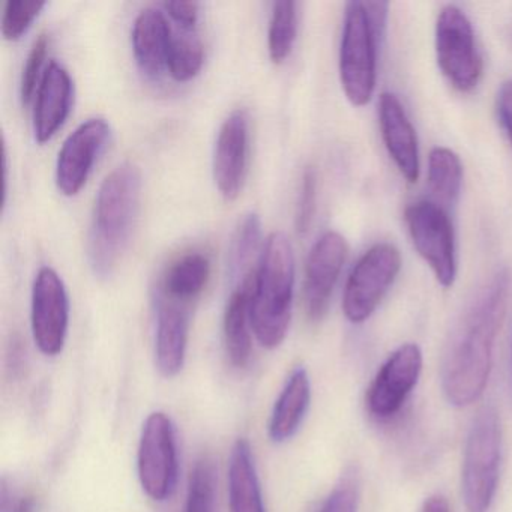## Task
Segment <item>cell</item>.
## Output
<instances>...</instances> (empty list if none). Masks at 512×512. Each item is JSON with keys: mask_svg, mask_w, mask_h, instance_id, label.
<instances>
[{"mask_svg": "<svg viewBox=\"0 0 512 512\" xmlns=\"http://www.w3.org/2000/svg\"><path fill=\"white\" fill-rule=\"evenodd\" d=\"M32 335L41 353L58 356L64 350L70 325L67 287L55 269L44 266L32 286Z\"/></svg>", "mask_w": 512, "mask_h": 512, "instance_id": "cell-10", "label": "cell"}, {"mask_svg": "<svg viewBox=\"0 0 512 512\" xmlns=\"http://www.w3.org/2000/svg\"><path fill=\"white\" fill-rule=\"evenodd\" d=\"M422 371V352L418 344L398 347L377 371L367 394V407L371 416L389 419L400 412Z\"/></svg>", "mask_w": 512, "mask_h": 512, "instance_id": "cell-11", "label": "cell"}, {"mask_svg": "<svg viewBox=\"0 0 512 512\" xmlns=\"http://www.w3.org/2000/svg\"><path fill=\"white\" fill-rule=\"evenodd\" d=\"M230 512H266L262 488L247 440L233 446L229 461Z\"/></svg>", "mask_w": 512, "mask_h": 512, "instance_id": "cell-22", "label": "cell"}, {"mask_svg": "<svg viewBox=\"0 0 512 512\" xmlns=\"http://www.w3.org/2000/svg\"><path fill=\"white\" fill-rule=\"evenodd\" d=\"M38 500L35 494L7 476L0 487V512H37Z\"/></svg>", "mask_w": 512, "mask_h": 512, "instance_id": "cell-31", "label": "cell"}, {"mask_svg": "<svg viewBox=\"0 0 512 512\" xmlns=\"http://www.w3.org/2000/svg\"><path fill=\"white\" fill-rule=\"evenodd\" d=\"M365 2H349L344 10L340 46V79L347 100L364 107L373 98L377 79V46Z\"/></svg>", "mask_w": 512, "mask_h": 512, "instance_id": "cell-5", "label": "cell"}, {"mask_svg": "<svg viewBox=\"0 0 512 512\" xmlns=\"http://www.w3.org/2000/svg\"><path fill=\"white\" fill-rule=\"evenodd\" d=\"M211 278V260L202 251H190L170 263L158 284V295L190 305Z\"/></svg>", "mask_w": 512, "mask_h": 512, "instance_id": "cell-21", "label": "cell"}, {"mask_svg": "<svg viewBox=\"0 0 512 512\" xmlns=\"http://www.w3.org/2000/svg\"><path fill=\"white\" fill-rule=\"evenodd\" d=\"M317 202V172L314 167H305L296 205L295 224L299 235H305L313 224Z\"/></svg>", "mask_w": 512, "mask_h": 512, "instance_id": "cell-29", "label": "cell"}, {"mask_svg": "<svg viewBox=\"0 0 512 512\" xmlns=\"http://www.w3.org/2000/svg\"><path fill=\"white\" fill-rule=\"evenodd\" d=\"M401 271L397 247L388 242L373 245L356 262L344 287L343 311L349 322L364 323L373 316Z\"/></svg>", "mask_w": 512, "mask_h": 512, "instance_id": "cell-7", "label": "cell"}, {"mask_svg": "<svg viewBox=\"0 0 512 512\" xmlns=\"http://www.w3.org/2000/svg\"><path fill=\"white\" fill-rule=\"evenodd\" d=\"M508 292V274L497 272L473 299L452 335L442 368L443 392L452 406H470L487 386Z\"/></svg>", "mask_w": 512, "mask_h": 512, "instance_id": "cell-1", "label": "cell"}, {"mask_svg": "<svg viewBox=\"0 0 512 512\" xmlns=\"http://www.w3.org/2000/svg\"><path fill=\"white\" fill-rule=\"evenodd\" d=\"M73 97L70 73L58 62H50L35 101L34 133L38 143H47L58 133L70 115Z\"/></svg>", "mask_w": 512, "mask_h": 512, "instance_id": "cell-17", "label": "cell"}, {"mask_svg": "<svg viewBox=\"0 0 512 512\" xmlns=\"http://www.w3.org/2000/svg\"><path fill=\"white\" fill-rule=\"evenodd\" d=\"M379 124L389 157L403 178L416 184L421 173L418 137L403 104L391 92L380 95Z\"/></svg>", "mask_w": 512, "mask_h": 512, "instance_id": "cell-15", "label": "cell"}, {"mask_svg": "<svg viewBox=\"0 0 512 512\" xmlns=\"http://www.w3.org/2000/svg\"><path fill=\"white\" fill-rule=\"evenodd\" d=\"M422 512H451V508H449L448 500L445 497L436 494V496L428 497L425 500Z\"/></svg>", "mask_w": 512, "mask_h": 512, "instance_id": "cell-36", "label": "cell"}, {"mask_svg": "<svg viewBox=\"0 0 512 512\" xmlns=\"http://www.w3.org/2000/svg\"><path fill=\"white\" fill-rule=\"evenodd\" d=\"M413 247L425 260L437 283L452 287L457 278L454 227L448 211L433 200H419L404 211Z\"/></svg>", "mask_w": 512, "mask_h": 512, "instance_id": "cell-8", "label": "cell"}, {"mask_svg": "<svg viewBox=\"0 0 512 512\" xmlns=\"http://www.w3.org/2000/svg\"><path fill=\"white\" fill-rule=\"evenodd\" d=\"M190 305L157 295L155 359L164 377L181 373L187 356Z\"/></svg>", "mask_w": 512, "mask_h": 512, "instance_id": "cell-16", "label": "cell"}, {"mask_svg": "<svg viewBox=\"0 0 512 512\" xmlns=\"http://www.w3.org/2000/svg\"><path fill=\"white\" fill-rule=\"evenodd\" d=\"M110 134L106 119L92 118L67 137L56 161V184L64 196H76L85 187Z\"/></svg>", "mask_w": 512, "mask_h": 512, "instance_id": "cell-12", "label": "cell"}, {"mask_svg": "<svg viewBox=\"0 0 512 512\" xmlns=\"http://www.w3.org/2000/svg\"><path fill=\"white\" fill-rule=\"evenodd\" d=\"M260 239L262 221L259 215L248 212L239 220L229 251V274L236 286L256 274L259 266H254V262L259 253Z\"/></svg>", "mask_w": 512, "mask_h": 512, "instance_id": "cell-24", "label": "cell"}, {"mask_svg": "<svg viewBox=\"0 0 512 512\" xmlns=\"http://www.w3.org/2000/svg\"><path fill=\"white\" fill-rule=\"evenodd\" d=\"M172 28L163 11L146 8L134 20L133 52L140 71L149 79H160L167 70Z\"/></svg>", "mask_w": 512, "mask_h": 512, "instance_id": "cell-18", "label": "cell"}, {"mask_svg": "<svg viewBox=\"0 0 512 512\" xmlns=\"http://www.w3.org/2000/svg\"><path fill=\"white\" fill-rule=\"evenodd\" d=\"M358 482L353 473H347L332 490L320 512H358Z\"/></svg>", "mask_w": 512, "mask_h": 512, "instance_id": "cell-32", "label": "cell"}, {"mask_svg": "<svg viewBox=\"0 0 512 512\" xmlns=\"http://www.w3.org/2000/svg\"><path fill=\"white\" fill-rule=\"evenodd\" d=\"M185 512H217V469L209 455H202L191 470Z\"/></svg>", "mask_w": 512, "mask_h": 512, "instance_id": "cell-27", "label": "cell"}, {"mask_svg": "<svg viewBox=\"0 0 512 512\" xmlns=\"http://www.w3.org/2000/svg\"><path fill=\"white\" fill-rule=\"evenodd\" d=\"M437 64L458 92H472L481 82L484 62L469 17L455 5L440 10L436 23Z\"/></svg>", "mask_w": 512, "mask_h": 512, "instance_id": "cell-6", "label": "cell"}, {"mask_svg": "<svg viewBox=\"0 0 512 512\" xmlns=\"http://www.w3.org/2000/svg\"><path fill=\"white\" fill-rule=\"evenodd\" d=\"M44 7L46 2L40 0H8L2 17V35L5 40L16 41L22 38Z\"/></svg>", "mask_w": 512, "mask_h": 512, "instance_id": "cell-28", "label": "cell"}, {"mask_svg": "<svg viewBox=\"0 0 512 512\" xmlns=\"http://www.w3.org/2000/svg\"><path fill=\"white\" fill-rule=\"evenodd\" d=\"M257 272V271H256ZM256 274L235 287L224 311V344L233 367L245 368L251 358V296Z\"/></svg>", "mask_w": 512, "mask_h": 512, "instance_id": "cell-19", "label": "cell"}, {"mask_svg": "<svg viewBox=\"0 0 512 512\" xmlns=\"http://www.w3.org/2000/svg\"><path fill=\"white\" fill-rule=\"evenodd\" d=\"M311 400V383L307 370L299 367L290 374L272 410L269 437L275 443L292 439L301 427Z\"/></svg>", "mask_w": 512, "mask_h": 512, "instance_id": "cell-20", "label": "cell"}, {"mask_svg": "<svg viewBox=\"0 0 512 512\" xmlns=\"http://www.w3.org/2000/svg\"><path fill=\"white\" fill-rule=\"evenodd\" d=\"M166 13L172 17L173 22L178 23L181 29H194L199 20L200 5L197 2H166L163 5Z\"/></svg>", "mask_w": 512, "mask_h": 512, "instance_id": "cell-33", "label": "cell"}, {"mask_svg": "<svg viewBox=\"0 0 512 512\" xmlns=\"http://www.w3.org/2000/svg\"><path fill=\"white\" fill-rule=\"evenodd\" d=\"M250 152V119L245 110H235L218 131L214 151V179L227 202L241 194L247 176Z\"/></svg>", "mask_w": 512, "mask_h": 512, "instance_id": "cell-14", "label": "cell"}, {"mask_svg": "<svg viewBox=\"0 0 512 512\" xmlns=\"http://www.w3.org/2000/svg\"><path fill=\"white\" fill-rule=\"evenodd\" d=\"M298 35V4L292 0L275 2L269 20L268 49L274 64H283L295 46Z\"/></svg>", "mask_w": 512, "mask_h": 512, "instance_id": "cell-26", "label": "cell"}, {"mask_svg": "<svg viewBox=\"0 0 512 512\" xmlns=\"http://www.w3.org/2000/svg\"><path fill=\"white\" fill-rule=\"evenodd\" d=\"M346 239L338 232H326L317 239L305 263L304 299L308 317L320 320L328 311L335 284L346 263Z\"/></svg>", "mask_w": 512, "mask_h": 512, "instance_id": "cell-13", "label": "cell"}, {"mask_svg": "<svg viewBox=\"0 0 512 512\" xmlns=\"http://www.w3.org/2000/svg\"><path fill=\"white\" fill-rule=\"evenodd\" d=\"M26 353L23 350L22 341L14 340L10 347V353H8V359L10 364L8 367L13 370V374L22 373L23 367L26 365Z\"/></svg>", "mask_w": 512, "mask_h": 512, "instance_id": "cell-35", "label": "cell"}, {"mask_svg": "<svg viewBox=\"0 0 512 512\" xmlns=\"http://www.w3.org/2000/svg\"><path fill=\"white\" fill-rule=\"evenodd\" d=\"M203 61H205V50L194 29L173 32L167 70L176 82H188L194 79L202 70Z\"/></svg>", "mask_w": 512, "mask_h": 512, "instance_id": "cell-25", "label": "cell"}, {"mask_svg": "<svg viewBox=\"0 0 512 512\" xmlns=\"http://www.w3.org/2000/svg\"><path fill=\"white\" fill-rule=\"evenodd\" d=\"M47 49H49V38L47 35H40L32 46L28 59H26L25 68H23L22 85H20L23 104L31 103L32 97H34L41 68L46 61Z\"/></svg>", "mask_w": 512, "mask_h": 512, "instance_id": "cell-30", "label": "cell"}, {"mask_svg": "<svg viewBox=\"0 0 512 512\" xmlns=\"http://www.w3.org/2000/svg\"><path fill=\"white\" fill-rule=\"evenodd\" d=\"M137 472L143 491L155 502H164L175 491L179 472L176 431L164 412L151 413L143 424Z\"/></svg>", "mask_w": 512, "mask_h": 512, "instance_id": "cell-9", "label": "cell"}, {"mask_svg": "<svg viewBox=\"0 0 512 512\" xmlns=\"http://www.w3.org/2000/svg\"><path fill=\"white\" fill-rule=\"evenodd\" d=\"M428 188L433 202L448 211L457 203L463 185V164L460 157L448 148L431 149L428 155Z\"/></svg>", "mask_w": 512, "mask_h": 512, "instance_id": "cell-23", "label": "cell"}, {"mask_svg": "<svg viewBox=\"0 0 512 512\" xmlns=\"http://www.w3.org/2000/svg\"><path fill=\"white\" fill-rule=\"evenodd\" d=\"M295 254L283 232L266 239L251 296V328L266 349L283 343L292 319Z\"/></svg>", "mask_w": 512, "mask_h": 512, "instance_id": "cell-3", "label": "cell"}, {"mask_svg": "<svg viewBox=\"0 0 512 512\" xmlns=\"http://www.w3.org/2000/svg\"><path fill=\"white\" fill-rule=\"evenodd\" d=\"M142 173L122 163L101 182L89 233V260L100 277H109L130 244L139 217Z\"/></svg>", "mask_w": 512, "mask_h": 512, "instance_id": "cell-2", "label": "cell"}, {"mask_svg": "<svg viewBox=\"0 0 512 512\" xmlns=\"http://www.w3.org/2000/svg\"><path fill=\"white\" fill-rule=\"evenodd\" d=\"M502 433L493 407L479 410L464 448L461 494L467 512H488L499 481Z\"/></svg>", "mask_w": 512, "mask_h": 512, "instance_id": "cell-4", "label": "cell"}, {"mask_svg": "<svg viewBox=\"0 0 512 512\" xmlns=\"http://www.w3.org/2000/svg\"><path fill=\"white\" fill-rule=\"evenodd\" d=\"M497 116L512 146V80H506L497 92Z\"/></svg>", "mask_w": 512, "mask_h": 512, "instance_id": "cell-34", "label": "cell"}]
</instances>
